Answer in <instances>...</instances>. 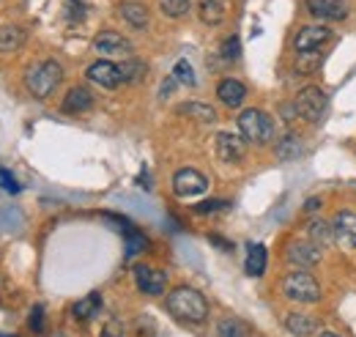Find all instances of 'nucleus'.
I'll use <instances>...</instances> for the list:
<instances>
[{"instance_id": "obj_1", "label": "nucleus", "mask_w": 356, "mask_h": 337, "mask_svg": "<svg viewBox=\"0 0 356 337\" xmlns=\"http://www.w3.org/2000/svg\"><path fill=\"white\" fill-rule=\"evenodd\" d=\"M168 310L186 321V324H203L209 318V301L206 296L200 294L197 288H189V285H181V288H173L168 294Z\"/></svg>"}, {"instance_id": "obj_2", "label": "nucleus", "mask_w": 356, "mask_h": 337, "mask_svg": "<svg viewBox=\"0 0 356 337\" xmlns=\"http://www.w3.org/2000/svg\"><path fill=\"white\" fill-rule=\"evenodd\" d=\"M238 132H241V137H244L247 143L266 146V143L274 140V121L268 118L264 110L250 107V110H244V113L238 116Z\"/></svg>"}, {"instance_id": "obj_3", "label": "nucleus", "mask_w": 356, "mask_h": 337, "mask_svg": "<svg viewBox=\"0 0 356 337\" xmlns=\"http://www.w3.org/2000/svg\"><path fill=\"white\" fill-rule=\"evenodd\" d=\"M60 80H63V69L58 61H44L25 75V85H28L31 96H36V99H47L60 85Z\"/></svg>"}, {"instance_id": "obj_4", "label": "nucleus", "mask_w": 356, "mask_h": 337, "mask_svg": "<svg viewBox=\"0 0 356 337\" xmlns=\"http://www.w3.org/2000/svg\"><path fill=\"white\" fill-rule=\"evenodd\" d=\"M282 294L288 296L291 301L307 304V301H318L321 299V285H318V280L312 274L296 269V272H291V274L282 277Z\"/></svg>"}, {"instance_id": "obj_5", "label": "nucleus", "mask_w": 356, "mask_h": 337, "mask_svg": "<svg viewBox=\"0 0 356 337\" xmlns=\"http://www.w3.org/2000/svg\"><path fill=\"white\" fill-rule=\"evenodd\" d=\"M293 104H296V116H299V118H305V121H310V124H318V121L326 116L329 99H326V93H323L318 85H307V88L299 91V96H296Z\"/></svg>"}, {"instance_id": "obj_6", "label": "nucleus", "mask_w": 356, "mask_h": 337, "mask_svg": "<svg viewBox=\"0 0 356 337\" xmlns=\"http://www.w3.org/2000/svg\"><path fill=\"white\" fill-rule=\"evenodd\" d=\"M209 189V178L195 168H181L173 175V192L178 198H197Z\"/></svg>"}, {"instance_id": "obj_7", "label": "nucleus", "mask_w": 356, "mask_h": 337, "mask_svg": "<svg viewBox=\"0 0 356 337\" xmlns=\"http://www.w3.org/2000/svg\"><path fill=\"white\" fill-rule=\"evenodd\" d=\"M134 283L143 294L148 296H159L168 288V274L154 269V266H145V263H137L134 266Z\"/></svg>"}, {"instance_id": "obj_8", "label": "nucleus", "mask_w": 356, "mask_h": 337, "mask_svg": "<svg viewBox=\"0 0 356 337\" xmlns=\"http://www.w3.org/2000/svg\"><path fill=\"white\" fill-rule=\"evenodd\" d=\"M214 148H217V157L222 162H241L247 154V140L241 134H233V132H220L214 140Z\"/></svg>"}, {"instance_id": "obj_9", "label": "nucleus", "mask_w": 356, "mask_h": 337, "mask_svg": "<svg viewBox=\"0 0 356 337\" xmlns=\"http://www.w3.org/2000/svg\"><path fill=\"white\" fill-rule=\"evenodd\" d=\"M285 260L296 269H310L321 260V247L315 242H291L285 250Z\"/></svg>"}, {"instance_id": "obj_10", "label": "nucleus", "mask_w": 356, "mask_h": 337, "mask_svg": "<svg viewBox=\"0 0 356 337\" xmlns=\"http://www.w3.org/2000/svg\"><path fill=\"white\" fill-rule=\"evenodd\" d=\"M329 39H332V31L326 25H307L296 33L293 47H296V52H318Z\"/></svg>"}, {"instance_id": "obj_11", "label": "nucleus", "mask_w": 356, "mask_h": 337, "mask_svg": "<svg viewBox=\"0 0 356 337\" xmlns=\"http://www.w3.org/2000/svg\"><path fill=\"white\" fill-rule=\"evenodd\" d=\"M86 75H88L90 83L102 85V88H118V85L124 83L121 66H115V63H110V61H96V63H90Z\"/></svg>"}, {"instance_id": "obj_12", "label": "nucleus", "mask_w": 356, "mask_h": 337, "mask_svg": "<svg viewBox=\"0 0 356 337\" xmlns=\"http://www.w3.org/2000/svg\"><path fill=\"white\" fill-rule=\"evenodd\" d=\"M93 49L99 55H127L132 49V44H129V39H124L121 33H115V31H104V33H99L93 39Z\"/></svg>"}, {"instance_id": "obj_13", "label": "nucleus", "mask_w": 356, "mask_h": 337, "mask_svg": "<svg viewBox=\"0 0 356 337\" xmlns=\"http://www.w3.org/2000/svg\"><path fill=\"white\" fill-rule=\"evenodd\" d=\"M334 239L346 247H356V214L354 211H337L334 219Z\"/></svg>"}, {"instance_id": "obj_14", "label": "nucleus", "mask_w": 356, "mask_h": 337, "mask_svg": "<svg viewBox=\"0 0 356 337\" xmlns=\"http://www.w3.org/2000/svg\"><path fill=\"white\" fill-rule=\"evenodd\" d=\"M307 11L315 19H346L348 8L343 0H307Z\"/></svg>"}, {"instance_id": "obj_15", "label": "nucleus", "mask_w": 356, "mask_h": 337, "mask_svg": "<svg viewBox=\"0 0 356 337\" xmlns=\"http://www.w3.org/2000/svg\"><path fill=\"white\" fill-rule=\"evenodd\" d=\"M90 107H93V96H90L88 88H83V85H74L66 93V99H63V113H69V116L88 113Z\"/></svg>"}, {"instance_id": "obj_16", "label": "nucleus", "mask_w": 356, "mask_h": 337, "mask_svg": "<svg viewBox=\"0 0 356 337\" xmlns=\"http://www.w3.org/2000/svg\"><path fill=\"white\" fill-rule=\"evenodd\" d=\"M217 96H220V102L225 107H238L247 99V88H244V83H238L233 77H225L222 83L217 85Z\"/></svg>"}, {"instance_id": "obj_17", "label": "nucleus", "mask_w": 356, "mask_h": 337, "mask_svg": "<svg viewBox=\"0 0 356 337\" xmlns=\"http://www.w3.org/2000/svg\"><path fill=\"white\" fill-rule=\"evenodd\" d=\"M197 14L203 25H220L227 14V0H200L197 3Z\"/></svg>"}, {"instance_id": "obj_18", "label": "nucleus", "mask_w": 356, "mask_h": 337, "mask_svg": "<svg viewBox=\"0 0 356 337\" xmlns=\"http://www.w3.org/2000/svg\"><path fill=\"white\" fill-rule=\"evenodd\" d=\"M266 258L268 255L264 244H258V242L247 244V260H244L247 274H250V277H261V274L266 272Z\"/></svg>"}, {"instance_id": "obj_19", "label": "nucleus", "mask_w": 356, "mask_h": 337, "mask_svg": "<svg viewBox=\"0 0 356 337\" xmlns=\"http://www.w3.org/2000/svg\"><path fill=\"white\" fill-rule=\"evenodd\" d=\"M121 17L132 25L134 31L148 28V8H145L140 0H127V3L121 6Z\"/></svg>"}, {"instance_id": "obj_20", "label": "nucleus", "mask_w": 356, "mask_h": 337, "mask_svg": "<svg viewBox=\"0 0 356 337\" xmlns=\"http://www.w3.org/2000/svg\"><path fill=\"white\" fill-rule=\"evenodd\" d=\"M178 113H184V116H189V118H195V121H200V124H214V121H217L214 107H209V104H203V102H184V104L178 107Z\"/></svg>"}, {"instance_id": "obj_21", "label": "nucleus", "mask_w": 356, "mask_h": 337, "mask_svg": "<svg viewBox=\"0 0 356 337\" xmlns=\"http://www.w3.org/2000/svg\"><path fill=\"white\" fill-rule=\"evenodd\" d=\"M285 327H288V332H291L293 337H310L312 332H318V321L310 318V315H302V313L288 315Z\"/></svg>"}, {"instance_id": "obj_22", "label": "nucleus", "mask_w": 356, "mask_h": 337, "mask_svg": "<svg viewBox=\"0 0 356 337\" xmlns=\"http://www.w3.org/2000/svg\"><path fill=\"white\" fill-rule=\"evenodd\" d=\"M25 44V31L17 25H3L0 28V52H14Z\"/></svg>"}, {"instance_id": "obj_23", "label": "nucleus", "mask_w": 356, "mask_h": 337, "mask_svg": "<svg viewBox=\"0 0 356 337\" xmlns=\"http://www.w3.org/2000/svg\"><path fill=\"white\" fill-rule=\"evenodd\" d=\"M217 335L220 337H252V327L241 318H222L217 324Z\"/></svg>"}, {"instance_id": "obj_24", "label": "nucleus", "mask_w": 356, "mask_h": 337, "mask_svg": "<svg viewBox=\"0 0 356 337\" xmlns=\"http://www.w3.org/2000/svg\"><path fill=\"white\" fill-rule=\"evenodd\" d=\"M310 239L315 242V244H321V247H329L332 242H337V239H334V225L326 222V219H312Z\"/></svg>"}, {"instance_id": "obj_25", "label": "nucleus", "mask_w": 356, "mask_h": 337, "mask_svg": "<svg viewBox=\"0 0 356 337\" xmlns=\"http://www.w3.org/2000/svg\"><path fill=\"white\" fill-rule=\"evenodd\" d=\"M102 307V299L99 294H88L86 299H80L77 304H74V318H80V321H88L96 315V310Z\"/></svg>"}, {"instance_id": "obj_26", "label": "nucleus", "mask_w": 356, "mask_h": 337, "mask_svg": "<svg viewBox=\"0 0 356 337\" xmlns=\"http://www.w3.org/2000/svg\"><path fill=\"white\" fill-rule=\"evenodd\" d=\"M121 66V77H124V83H140L145 75H148V66L143 63V61H124V63H118Z\"/></svg>"}, {"instance_id": "obj_27", "label": "nucleus", "mask_w": 356, "mask_h": 337, "mask_svg": "<svg viewBox=\"0 0 356 337\" xmlns=\"http://www.w3.org/2000/svg\"><path fill=\"white\" fill-rule=\"evenodd\" d=\"M159 6H162V11H165L168 17H173V19L184 17V14L189 11V0H162Z\"/></svg>"}, {"instance_id": "obj_28", "label": "nucleus", "mask_w": 356, "mask_h": 337, "mask_svg": "<svg viewBox=\"0 0 356 337\" xmlns=\"http://www.w3.org/2000/svg\"><path fill=\"white\" fill-rule=\"evenodd\" d=\"M173 77L181 85H195V72H192L189 61H178L176 66H173Z\"/></svg>"}, {"instance_id": "obj_29", "label": "nucleus", "mask_w": 356, "mask_h": 337, "mask_svg": "<svg viewBox=\"0 0 356 337\" xmlns=\"http://www.w3.org/2000/svg\"><path fill=\"white\" fill-rule=\"evenodd\" d=\"M124 230H127V242H129L127 255H134V253H140V250H145V236H143L140 230H134L132 225H129V228H124Z\"/></svg>"}, {"instance_id": "obj_30", "label": "nucleus", "mask_w": 356, "mask_h": 337, "mask_svg": "<svg viewBox=\"0 0 356 337\" xmlns=\"http://www.w3.org/2000/svg\"><path fill=\"white\" fill-rule=\"evenodd\" d=\"M241 55V42H238V36H230V39H225L222 44V58L230 63V61H236Z\"/></svg>"}, {"instance_id": "obj_31", "label": "nucleus", "mask_w": 356, "mask_h": 337, "mask_svg": "<svg viewBox=\"0 0 356 337\" xmlns=\"http://www.w3.org/2000/svg\"><path fill=\"white\" fill-rule=\"evenodd\" d=\"M277 151H280V157H282V159H293V157H299V151H302V148H299V143H296L293 137H285V140L277 146Z\"/></svg>"}, {"instance_id": "obj_32", "label": "nucleus", "mask_w": 356, "mask_h": 337, "mask_svg": "<svg viewBox=\"0 0 356 337\" xmlns=\"http://www.w3.org/2000/svg\"><path fill=\"white\" fill-rule=\"evenodd\" d=\"M222 209H230V201L214 198V201H206V203H197V206H195L197 214H211V211H222Z\"/></svg>"}, {"instance_id": "obj_33", "label": "nucleus", "mask_w": 356, "mask_h": 337, "mask_svg": "<svg viewBox=\"0 0 356 337\" xmlns=\"http://www.w3.org/2000/svg\"><path fill=\"white\" fill-rule=\"evenodd\" d=\"M31 329L33 332H42L44 329V307L42 304H36L33 313H31Z\"/></svg>"}, {"instance_id": "obj_34", "label": "nucleus", "mask_w": 356, "mask_h": 337, "mask_svg": "<svg viewBox=\"0 0 356 337\" xmlns=\"http://www.w3.org/2000/svg\"><path fill=\"white\" fill-rule=\"evenodd\" d=\"M0 184H3V187H6L8 192H19V187L14 184V178H11V173H8V170H3V168H0Z\"/></svg>"}, {"instance_id": "obj_35", "label": "nucleus", "mask_w": 356, "mask_h": 337, "mask_svg": "<svg viewBox=\"0 0 356 337\" xmlns=\"http://www.w3.org/2000/svg\"><path fill=\"white\" fill-rule=\"evenodd\" d=\"M318 203H321V201H318V198H310V203H307V211L318 209Z\"/></svg>"}, {"instance_id": "obj_36", "label": "nucleus", "mask_w": 356, "mask_h": 337, "mask_svg": "<svg viewBox=\"0 0 356 337\" xmlns=\"http://www.w3.org/2000/svg\"><path fill=\"white\" fill-rule=\"evenodd\" d=\"M321 337H337V335H334V332H323Z\"/></svg>"}]
</instances>
